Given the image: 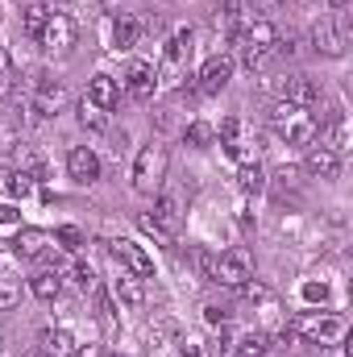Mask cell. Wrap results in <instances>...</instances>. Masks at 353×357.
<instances>
[{"instance_id":"ab89813d","label":"cell","mask_w":353,"mask_h":357,"mask_svg":"<svg viewBox=\"0 0 353 357\" xmlns=\"http://www.w3.org/2000/svg\"><path fill=\"white\" fill-rule=\"evenodd\" d=\"M75 354L80 357H100V349H96V345H84V349H75Z\"/></svg>"},{"instance_id":"f546056e","label":"cell","mask_w":353,"mask_h":357,"mask_svg":"<svg viewBox=\"0 0 353 357\" xmlns=\"http://www.w3.org/2000/svg\"><path fill=\"white\" fill-rule=\"evenodd\" d=\"M13 79H17V67H13V54L0 46V96L13 91Z\"/></svg>"},{"instance_id":"f1b7e54d","label":"cell","mask_w":353,"mask_h":357,"mask_svg":"<svg viewBox=\"0 0 353 357\" xmlns=\"http://www.w3.org/2000/svg\"><path fill=\"white\" fill-rule=\"evenodd\" d=\"M80 121H84V129H104V125H108V112L96 108L91 100H84V104H80Z\"/></svg>"},{"instance_id":"7a4b0ae2","label":"cell","mask_w":353,"mask_h":357,"mask_svg":"<svg viewBox=\"0 0 353 357\" xmlns=\"http://www.w3.org/2000/svg\"><path fill=\"white\" fill-rule=\"evenodd\" d=\"M287 333L299 337V341H308V345H337L350 333V324L337 312H299V316H291Z\"/></svg>"},{"instance_id":"1f68e13d","label":"cell","mask_w":353,"mask_h":357,"mask_svg":"<svg viewBox=\"0 0 353 357\" xmlns=\"http://www.w3.org/2000/svg\"><path fill=\"white\" fill-rule=\"evenodd\" d=\"M33 183H38L33 175H25V171H13V187H8V195H17V199H25V195L33 191Z\"/></svg>"},{"instance_id":"d590c367","label":"cell","mask_w":353,"mask_h":357,"mask_svg":"<svg viewBox=\"0 0 353 357\" xmlns=\"http://www.w3.org/2000/svg\"><path fill=\"white\" fill-rule=\"evenodd\" d=\"M17 220V208H8V204H0V225H13Z\"/></svg>"},{"instance_id":"277c9868","label":"cell","mask_w":353,"mask_h":357,"mask_svg":"<svg viewBox=\"0 0 353 357\" xmlns=\"http://www.w3.org/2000/svg\"><path fill=\"white\" fill-rule=\"evenodd\" d=\"M167 162H171L167 146H158V142L142 146V150H137V162H133V191L154 195V191L163 187V178H167Z\"/></svg>"},{"instance_id":"4316f807","label":"cell","mask_w":353,"mask_h":357,"mask_svg":"<svg viewBox=\"0 0 353 357\" xmlns=\"http://www.w3.org/2000/svg\"><path fill=\"white\" fill-rule=\"evenodd\" d=\"M17 299H21V282L13 274H0V312L17 307Z\"/></svg>"},{"instance_id":"ba28073f","label":"cell","mask_w":353,"mask_h":357,"mask_svg":"<svg viewBox=\"0 0 353 357\" xmlns=\"http://www.w3.org/2000/svg\"><path fill=\"white\" fill-rule=\"evenodd\" d=\"M191 42H195L191 29H175V38L167 42V59H163V67H158V84H175V75L183 71V63L191 59Z\"/></svg>"},{"instance_id":"4dcf8cb0","label":"cell","mask_w":353,"mask_h":357,"mask_svg":"<svg viewBox=\"0 0 353 357\" xmlns=\"http://www.w3.org/2000/svg\"><path fill=\"white\" fill-rule=\"evenodd\" d=\"M212 137H216L212 125H204V121H191V125H187V142H191V146L204 150V146H212Z\"/></svg>"},{"instance_id":"484cf974","label":"cell","mask_w":353,"mask_h":357,"mask_svg":"<svg viewBox=\"0 0 353 357\" xmlns=\"http://www.w3.org/2000/svg\"><path fill=\"white\" fill-rule=\"evenodd\" d=\"M237 178H241V191H250V195H258L266 187V171L258 162H241V167H237Z\"/></svg>"},{"instance_id":"52a82bcc","label":"cell","mask_w":353,"mask_h":357,"mask_svg":"<svg viewBox=\"0 0 353 357\" xmlns=\"http://www.w3.org/2000/svg\"><path fill=\"white\" fill-rule=\"evenodd\" d=\"M241 291H246V303L258 312V320H262L266 328H278V324H283V307H278V299H274V291H270L266 282L250 278Z\"/></svg>"},{"instance_id":"ffe728a7","label":"cell","mask_w":353,"mask_h":357,"mask_svg":"<svg viewBox=\"0 0 353 357\" xmlns=\"http://www.w3.org/2000/svg\"><path fill=\"white\" fill-rule=\"evenodd\" d=\"M167 237H179V229H183V212H179V199L175 195H158V204H154V216H150Z\"/></svg>"},{"instance_id":"d4e9b609","label":"cell","mask_w":353,"mask_h":357,"mask_svg":"<svg viewBox=\"0 0 353 357\" xmlns=\"http://www.w3.org/2000/svg\"><path fill=\"white\" fill-rule=\"evenodd\" d=\"M46 17H50V4H46V0H33V4H25V13H21V25H25V33H29V38H38V33H42V25H46Z\"/></svg>"},{"instance_id":"cb8c5ba5","label":"cell","mask_w":353,"mask_h":357,"mask_svg":"<svg viewBox=\"0 0 353 357\" xmlns=\"http://www.w3.org/2000/svg\"><path fill=\"white\" fill-rule=\"evenodd\" d=\"M29 291L50 303V299H59V291H63V274H59V270H38V274L29 278Z\"/></svg>"},{"instance_id":"836d02e7","label":"cell","mask_w":353,"mask_h":357,"mask_svg":"<svg viewBox=\"0 0 353 357\" xmlns=\"http://www.w3.org/2000/svg\"><path fill=\"white\" fill-rule=\"evenodd\" d=\"M75 287L80 291H96V270L88 262H75Z\"/></svg>"},{"instance_id":"4fadbf2b","label":"cell","mask_w":353,"mask_h":357,"mask_svg":"<svg viewBox=\"0 0 353 357\" xmlns=\"http://www.w3.org/2000/svg\"><path fill=\"white\" fill-rule=\"evenodd\" d=\"M50 250H54V237H50L46 229H21L17 241H13V254H17L21 262H38V258H46Z\"/></svg>"},{"instance_id":"2e32d148","label":"cell","mask_w":353,"mask_h":357,"mask_svg":"<svg viewBox=\"0 0 353 357\" xmlns=\"http://www.w3.org/2000/svg\"><path fill=\"white\" fill-rule=\"evenodd\" d=\"M278 100L312 108V104L320 100V88H316V84H312L308 75H287V79H278Z\"/></svg>"},{"instance_id":"e575fe53","label":"cell","mask_w":353,"mask_h":357,"mask_svg":"<svg viewBox=\"0 0 353 357\" xmlns=\"http://www.w3.org/2000/svg\"><path fill=\"white\" fill-rule=\"evenodd\" d=\"M54 241H63L67 250H80V245H84V233H80V229H59V237H54Z\"/></svg>"},{"instance_id":"30bf717a","label":"cell","mask_w":353,"mask_h":357,"mask_svg":"<svg viewBox=\"0 0 353 357\" xmlns=\"http://www.w3.org/2000/svg\"><path fill=\"white\" fill-rule=\"evenodd\" d=\"M233 67H237L233 54H212V59L200 67V75H195V79H200V91H204V96H216V91L233 79Z\"/></svg>"},{"instance_id":"9c48e42d","label":"cell","mask_w":353,"mask_h":357,"mask_svg":"<svg viewBox=\"0 0 353 357\" xmlns=\"http://www.w3.org/2000/svg\"><path fill=\"white\" fill-rule=\"evenodd\" d=\"M112 258L125 270H133L137 278H154V258H150L137 241H129V237H117V241H112Z\"/></svg>"},{"instance_id":"e0dca14e","label":"cell","mask_w":353,"mask_h":357,"mask_svg":"<svg viewBox=\"0 0 353 357\" xmlns=\"http://www.w3.org/2000/svg\"><path fill=\"white\" fill-rule=\"evenodd\" d=\"M112 295H117L125 307H142V303H146V278H137L133 270L121 266V274L112 278Z\"/></svg>"},{"instance_id":"ac0fdd59","label":"cell","mask_w":353,"mask_h":357,"mask_svg":"<svg viewBox=\"0 0 353 357\" xmlns=\"http://www.w3.org/2000/svg\"><path fill=\"white\" fill-rule=\"evenodd\" d=\"M303 171H308L312 178H337V171H341V154H333V150H324V146H308Z\"/></svg>"},{"instance_id":"6da1fadb","label":"cell","mask_w":353,"mask_h":357,"mask_svg":"<svg viewBox=\"0 0 353 357\" xmlns=\"http://www.w3.org/2000/svg\"><path fill=\"white\" fill-rule=\"evenodd\" d=\"M233 46H237V59H241L246 71H262L266 63L278 54V33H274L270 21H254V25L233 33Z\"/></svg>"},{"instance_id":"3957f363","label":"cell","mask_w":353,"mask_h":357,"mask_svg":"<svg viewBox=\"0 0 353 357\" xmlns=\"http://www.w3.org/2000/svg\"><path fill=\"white\" fill-rule=\"evenodd\" d=\"M270 129H274L287 146H312V137H316V116H312L303 104L278 100V104L270 108Z\"/></svg>"},{"instance_id":"d6986e66","label":"cell","mask_w":353,"mask_h":357,"mask_svg":"<svg viewBox=\"0 0 353 357\" xmlns=\"http://www.w3.org/2000/svg\"><path fill=\"white\" fill-rule=\"evenodd\" d=\"M320 146L333 150V154H345L350 150V121H345V112H333L329 116V125L320 129Z\"/></svg>"},{"instance_id":"5b68a950","label":"cell","mask_w":353,"mask_h":357,"mask_svg":"<svg viewBox=\"0 0 353 357\" xmlns=\"http://www.w3.org/2000/svg\"><path fill=\"white\" fill-rule=\"evenodd\" d=\"M250 278H254V262H250L246 250H229V254H220V258L212 262V282H220V287L241 291Z\"/></svg>"},{"instance_id":"9a60e30c","label":"cell","mask_w":353,"mask_h":357,"mask_svg":"<svg viewBox=\"0 0 353 357\" xmlns=\"http://www.w3.org/2000/svg\"><path fill=\"white\" fill-rule=\"evenodd\" d=\"M67 175L75 178V183H84V187L100 178V158H96L91 146H75V150L67 154Z\"/></svg>"},{"instance_id":"8992f818","label":"cell","mask_w":353,"mask_h":357,"mask_svg":"<svg viewBox=\"0 0 353 357\" xmlns=\"http://www.w3.org/2000/svg\"><path fill=\"white\" fill-rule=\"evenodd\" d=\"M38 42H42V46L50 50V54H67V50L75 46V21H71L67 13L50 8V17H46V25H42Z\"/></svg>"},{"instance_id":"d6a6232c","label":"cell","mask_w":353,"mask_h":357,"mask_svg":"<svg viewBox=\"0 0 353 357\" xmlns=\"http://www.w3.org/2000/svg\"><path fill=\"white\" fill-rule=\"evenodd\" d=\"M237 8H241V0H225V4H220V17H216V21H220L229 33H237Z\"/></svg>"},{"instance_id":"7c38bea8","label":"cell","mask_w":353,"mask_h":357,"mask_svg":"<svg viewBox=\"0 0 353 357\" xmlns=\"http://www.w3.org/2000/svg\"><path fill=\"white\" fill-rule=\"evenodd\" d=\"M125 91H129L133 100H150V96L158 91V67L146 63V59L129 63V71H125Z\"/></svg>"},{"instance_id":"7402d4cb","label":"cell","mask_w":353,"mask_h":357,"mask_svg":"<svg viewBox=\"0 0 353 357\" xmlns=\"http://www.w3.org/2000/svg\"><path fill=\"white\" fill-rule=\"evenodd\" d=\"M75 349H80V341L71 328H46L42 333V354L46 357H71Z\"/></svg>"},{"instance_id":"8fae6325","label":"cell","mask_w":353,"mask_h":357,"mask_svg":"<svg viewBox=\"0 0 353 357\" xmlns=\"http://www.w3.org/2000/svg\"><path fill=\"white\" fill-rule=\"evenodd\" d=\"M312 46H316V54L341 59V54H345V29H341L333 17H320V21L312 25Z\"/></svg>"},{"instance_id":"8d00e7d4","label":"cell","mask_w":353,"mask_h":357,"mask_svg":"<svg viewBox=\"0 0 353 357\" xmlns=\"http://www.w3.org/2000/svg\"><path fill=\"white\" fill-rule=\"evenodd\" d=\"M303 295H308V299H324V287H316V282H308V287H303Z\"/></svg>"},{"instance_id":"60d3db41","label":"cell","mask_w":353,"mask_h":357,"mask_svg":"<svg viewBox=\"0 0 353 357\" xmlns=\"http://www.w3.org/2000/svg\"><path fill=\"white\" fill-rule=\"evenodd\" d=\"M258 8H278V4H287V0H254Z\"/></svg>"},{"instance_id":"74e56055","label":"cell","mask_w":353,"mask_h":357,"mask_svg":"<svg viewBox=\"0 0 353 357\" xmlns=\"http://www.w3.org/2000/svg\"><path fill=\"white\" fill-rule=\"evenodd\" d=\"M8 187H13V171H0V191L8 195Z\"/></svg>"},{"instance_id":"44dd1931","label":"cell","mask_w":353,"mask_h":357,"mask_svg":"<svg viewBox=\"0 0 353 357\" xmlns=\"http://www.w3.org/2000/svg\"><path fill=\"white\" fill-rule=\"evenodd\" d=\"M84 100H91L96 108H104V112H112L117 108V100H121V88H117V79L112 75H91L88 84V96Z\"/></svg>"},{"instance_id":"f35d334b","label":"cell","mask_w":353,"mask_h":357,"mask_svg":"<svg viewBox=\"0 0 353 357\" xmlns=\"http://www.w3.org/2000/svg\"><path fill=\"white\" fill-rule=\"evenodd\" d=\"M171 357H200V354H195V345H183V349H175Z\"/></svg>"},{"instance_id":"603a6c76","label":"cell","mask_w":353,"mask_h":357,"mask_svg":"<svg viewBox=\"0 0 353 357\" xmlns=\"http://www.w3.org/2000/svg\"><path fill=\"white\" fill-rule=\"evenodd\" d=\"M137 33H142V25H137L133 17H121V21H112V50H117V54L133 50V46H137Z\"/></svg>"},{"instance_id":"b9f144b4","label":"cell","mask_w":353,"mask_h":357,"mask_svg":"<svg viewBox=\"0 0 353 357\" xmlns=\"http://www.w3.org/2000/svg\"><path fill=\"white\" fill-rule=\"evenodd\" d=\"M329 4H333V8H345V0H329Z\"/></svg>"},{"instance_id":"5bb4252c","label":"cell","mask_w":353,"mask_h":357,"mask_svg":"<svg viewBox=\"0 0 353 357\" xmlns=\"http://www.w3.org/2000/svg\"><path fill=\"white\" fill-rule=\"evenodd\" d=\"M63 104H67V88H63V79L42 75L38 88H33V112H38V116H54Z\"/></svg>"},{"instance_id":"83f0119b","label":"cell","mask_w":353,"mask_h":357,"mask_svg":"<svg viewBox=\"0 0 353 357\" xmlns=\"http://www.w3.org/2000/svg\"><path fill=\"white\" fill-rule=\"evenodd\" d=\"M237 357H266V337L262 333H246L237 341Z\"/></svg>"}]
</instances>
